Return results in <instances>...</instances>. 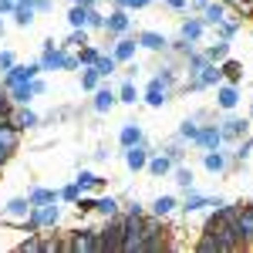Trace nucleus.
<instances>
[{
  "instance_id": "nucleus-1",
  "label": "nucleus",
  "mask_w": 253,
  "mask_h": 253,
  "mask_svg": "<svg viewBox=\"0 0 253 253\" xmlns=\"http://www.w3.org/2000/svg\"><path fill=\"white\" fill-rule=\"evenodd\" d=\"M216 236V247H219V253H236L243 250V236H240V230H236V219H219V226L213 230Z\"/></svg>"
},
{
  "instance_id": "nucleus-2",
  "label": "nucleus",
  "mask_w": 253,
  "mask_h": 253,
  "mask_svg": "<svg viewBox=\"0 0 253 253\" xmlns=\"http://www.w3.org/2000/svg\"><path fill=\"white\" fill-rule=\"evenodd\" d=\"M71 253H101V233L95 226H81V230H71Z\"/></svg>"
},
{
  "instance_id": "nucleus-3",
  "label": "nucleus",
  "mask_w": 253,
  "mask_h": 253,
  "mask_svg": "<svg viewBox=\"0 0 253 253\" xmlns=\"http://www.w3.org/2000/svg\"><path fill=\"white\" fill-rule=\"evenodd\" d=\"M98 233H101V253L122 250V236H125V230H122V213L118 216H105V226H101Z\"/></svg>"
},
{
  "instance_id": "nucleus-4",
  "label": "nucleus",
  "mask_w": 253,
  "mask_h": 253,
  "mask_svg": "<svg viewBox=\"0 0 253 253\" xmlns=\"http://www.w3.org/2000/svg\"><path fill=\"white\" fill-rule=\"evenodd\" d=\"M41 75V64H14L7 75H3V88L10 91L14 84H27V81H34Z\"/></svg>"
},
{
  "instance_id": "nucleus-5",
  "label": "nucleus",
  "mask_w": 253,
  "mask_h": 253,
  "mask_svg": "<svg viewBox=\"0 0 253 253\" xmlns=\"http://www.w3.org/2000/svg\"><path fill=\"white\" fill-rule=\"evenodd\" d=\"M128 27H132V17H128L125 7H115V10L105 17V34H112V38H122Z\"/></svg>"
},
{
  "instance_id": "nucleus-6",
  "label": "nucleus",
  "mask_w": 253,
  "mask_h": 253,
  "mask_svg": "<svg viewBox=\"0 0 253 253\" xmlns=\"http://www.w3.org/2000/svg\"><path fill=\"white\" fill-rule=\"evenodd\" d=\"M27 216H34L41 226H58L61 223V206L58 203H44V206H31V213Z\"/></svg>"
},
{
  "instance_id": "nucleus-7",
  "label": "nucleus",
  "mask_w": 253,
  "mask_h": 253,
  "mask_svg": "<svg viewBox=\"0 0 253 253\" xmlns=\"http://www.w3.org/2000/svg\"><path fill=\"white\" fill-rule=\"evenodd\" d=\"M236 230L243 236V250H253V206H243L236 216Z\"/></svg>"
},
{
  "instance_id": "nucleus-8",
  "label": "nucleus",
  "mask_w": 253,
  "mask_h": 253,
  "mask_svg": "<svg viewBox=\"0 0 253 253\" xmlns=\"http://www.w3.org/2000/svg\"><path fill=\"white\" fill-rule=\"evenodd\" d=\"M145 162H149V149H145V142H138V145H128L125 149V166L138 172V169H145Z\"/></svg>"
},
{
  "instance_id": "nucleus-9",
  "label": "nucleus",
  "mask_w": 253,
  "mask_h": 253,
  "mask_svg": "<svg viewBox=\"0 0 253 253\" xmlns=\"http://www.w3.org/2000/svg\"><path fill=\"white\" fill-rule=\"evenodd\" d=\"M135 47H138V41H132V38H118L115 44H112V54H115L118 64H128V61H135Z\"/></svg>"
},
{
  "instance_id": "nucleus-10",
  "label": "nucleus",
  "mask_w": 253,
  "mask_h": 253,
  "mask_svg": "<svg viewBox=\"0 0 253 253\" xmlns=\"http://www.w3.org/2000/svg\"><path fill=\"white\" fill-rule=\"evenodd\" d=\"M199 14H203V24H206V27H216V24H223V20H226V3H223V0H216V3L210 0Z\"/></svg>"
},
{
  "instance_id": "nucleus-11",
  "label": "nucleus",
  "mask_w": 253,
  "mask_h": 253,
  "mask_svg": "<svg viewBox=\"0 0 253 253\" xmlns=\"http://www.w3.org/2000/svg\"><path fill=\"white\" fill-rule=\"evenodd\" d=\"M196 145H199V149H206V152H210V149H219V145H223V132H219L216 125H206V128H199Z\"/></svg>"
},
{
  "instance_id": "nucleus-12",
  "label": "nucleus",
  "mask_w": 253,
  "mask_h": 253,
  "mask_svg": "<svg viewBox=\"0 0 253 253\" xmlns=\"http://www.w3.org/2000/svg\"><path fill=\"white\" fill-rule=\"evenodd\" d=\"M91 105H95V112H101V115H105V112H112V108H115V101H118V95L115 91H112V88H95V91H91Z\"/></svg>"
},
{
  "instance_id": "nucleus-13",
  "label": "nucleus",
  "mask_w": 253,
  "mask_h": 253,
  "mask_svg": "<svg viewBox=\"0 0 253 253\" xmlns=\"http://www.w3.org/2000/svg\"><path fill=\"white\" fill-rule=\"evenodd\" d=\"M17 138H20V128L10 118H0V145L14 152V149H17Z\"/></svg>"
},
{
  "instance_id": "nucleus-14",
  "label": "nucleus",
  "mask_w": 253,
  "mask_h": 253,
  "mask_svg": "<svg viewBox=\"0 0 253 253\" xmlns=\"http://www.w3.org/2000/svg\"><path fill=\"white\" fill-rule=\"evenodd\" d=\"M203 31H206L203 17H189V20H182V27H179V38L189 41V44H196V41L203 38Z\"/></svg>"
},
{
  "instance_id": "nucleus-15",
  "label": "nucleus",
  "mask_w": 253,
  "mask_h": 253,
  "mask_svg": "<svg viewBox=\"0 0 253 253\" xmlns=\"http://www.w3.org/2000/svg\"><path fill=\"white\" fill-rule=\"evenodd\" d=\"M145 101H149L152 108H162V105L169 101V88H166L159 78H152L149 81V91H145Z\"/></svg>"
},
{
  "instance_id": "nucleus-16",
  "label": "nucleus",
  "mask_w": 253,
  "mask_h": 253,
  "mask_svg": "<svg viewBox=\"0 0 253 253\" xmlns=\"http://www.w3.org/2000/svg\"><path fill=\"white\" fill-rule=\"evenodd\" d=\"M247 128H250V122H247V118H226V122L219 125L223 142H226V138H243V135H247Z\"/></svg>"
},
{
  "instance_id": "nucleus-17",
  "label": "nucleus",
  "mask_w": 253,
  "mask_h": 253,
  "mask_svg": "<svg viewBox=\"0 0 253 253\" xmlns=\"http://www.w3.org/2000/svg\"><path fill=\"white\" fill-rule=\"evenodd\" d=\"M138 44H142V47H145V51H166V47H169V41L162 38V34H156V31H142V34H138Z\"/></svg>"
},
{
  "instance_id": "nucleus-18",
  "label": "nucleus",
  "mask_w": 253,
  "mask_h": 253,
  "mask_svg": "<svg viewBox=\"0 0 253 253\" xmlns=\"http://www.w3.org/2000/svg\"><path fill=\"white\" fill-rule=\"evenodd\" d=\"M223 199H210V196H199V193H193L189 189V196H186V203H182V210L186 213H199L203 206H219Z\"/></svg>"
},
{
  "instance_id": "nucleus-19",
  "label": "nucleus",
  "mask_w": 253,
  "mask_h": 253,
  "mask_svg": "<svg viewBox=\"0 0 253 253\" xmlns=\"http://www.w3.org/2000/svg\"><path fill=\"white\" fill-rule=\"evenodd\" d=\"M216 101H219V108H236V101H240V91H236V84H219V91H216Z\"/></svg>"
},
{
  "instance_id": "nucleus-20",
  "label": "nucleus",
  "mask_w": 253,
  "mask_h": 253,
  "mask_svg": "<svg viewBox=\"0 0 253 253\" xmlns=\"http://www.w3.org/2000/svg\"><path fill=\"white\" fill-rule=\"evenodd\" d=\"M118 142H122V149H128V145H138V142H145V138H142V128H138L135 122H128V125H122Z\"/></svg>"
},
{
  "instance_id": "nucleus-21",
  "label": "nucleus",
  "mask_w": 253,
  "mask_h": 253,
  "mask_svg": "<svg viewBox=\"0 0 253 253\" xmlns=\"http://www.w3.org/2000/svg\"><path fill=\"white\" fill-rule=\"evenodd\" d=\"M75 186H78L81 193H88V189H101V186H105V179L95 175V172H88V169H81L78 179H75Z\"/></svg>"
},
{
  "instance_id": "nucleus-22",
  "label": "nucleus",
  "mask_w": 253,
  "mask_h": 253,
  "mask_svg": "<svg viewBox=\"0 0 253 253\" xmlns=\"http://www.w3.org/2000/svg\"><path fill=\"white\" fill-rule=\"evenodd\" d=\"M95 71L101 75V78H112L118 71V61H115V54H98V61H95Z\"/></svg>"
},
{
  "instance_id": "nucleus-23",
  "label": "nucleus",
  "mask_w": 253,
  "mask_h": 253,
  "mask_svg": "<svg viewBox=\"0 0 253 253\" xmlns=\"http://www.w3.org/2000/svg\"><path fill=\"white\" fill-rule=\"evenodd\" d=\"M203 166H206L210 172H226V166H230V162H226V156H223V152L210 149V152H206V159H203Z\"/></svg>"
},
{
  "instance_id": "nucleus-24",
  "label": "nucleus",
  "mask_w": 253,
  "mask_h": 253,
  "mask_svg": "<svg viewBox=\"0 0 253 253\" xmlns=\"http://www.w3.org/2000/svg\"><path fill=\"white\" fill-rule=\"evenodd\" d=\"M95 213H101V216H118V213H122V206H118L115 196H101V199H95Z\"/></svg>"
},
{
  "instance_id": "nucleus-25",
  "label": "nucleus",
  "mask_w": 253,
  "mask_h": 253,
  "mask_svg": "<svg viewBox=\"0 0 253 253\" xmlns=\"http://www.w3.org/2000/svg\"><path fill=\"white\" fill-rule=\"evenodd\" d=\"M172 159L169 156H156V159H149V162H145V169H149V172L152 175H166V172H172Z\"/></svg>"
},
{
  "instance_id": "nucleus-26",
  "label": "nucleus",
  "mask_w": 253,
  "mask_h": 253,
  "mask_svg": "<svg viewBox=\"0 0 253 253\" xmlns=\"http://www.w3.org/2000/svg\"><path fill=\"white\" fill-rule=\"evenodd\" d=\"M14 125H17L20 132H24V128H34V125H38V115H34L27 105H20V112H14Z\"/></svg>"
},
{
  "instance_id": "nucleus-27",
  "label": "nucleus",
  "mask_w": 253,
  "mask_h": 253,
  "mask_svg": "<svg viewBox=\"0 0 253 253\" xmlns=\"http://www.w3.org/2000/svg\"><path fill=\"white\" fill-rule=\"evenodd\" d=\"M88 14H91V7L75 3V7L68 10V24H71V27H88Z\"/></svg>"
},
{
  "instance_id": "nucleus-28",
  "label": "nucleus",
  "mask_w": 253,
  "mask_h": 253,
  "mask_svg": "<svg viewBox=\"0 0 253 253\" xmlns=\"http://www.w3.org/2000/svg\"><path fill=\"white\" fill-rule=\"evenodd\" d=\"M203 54H206V58L213 61V64H219V61H226V58H230V41H219V44H213V47H206Z\"/></svg>"
},
{
  "instance_id": "nucleus-29",
  "label": "nucleus",
  "mask_w": 253,
  "mask_h": 253,
  "mask_svg": "<svg viewBox=\"0 0 253 253\" xmlns=\"http://www.w3.org/2000/svg\"><path fill=\"white\" fill-rule=\"evenodd\" d=\"M34 14H38V10H34L31 3H17V7H14V20H17L20 27H31V24H34Z\"/></svg>"
},
{
  "instance_id": "nucleus-30",
  "label": "nucleus",
  "mask_w": 253,
  "mask_h": 253,
  "mask_svg": "<svg viewBox=\"0 0 253 253\" xmlns=\"http://www.w3.org/2000/svg\"><path fill=\"white\" fill-rule=\"evenodd\" d=\"M27 213H31V199L27 196H14L7 203V216H27Z\"/></svg>"
},
{
  "instance_id": "nucleus-31",
  "label": "nucleus",
  "mask_w": 253,
  "mask_h": 253,
  "mask_svg": "<svg viewBox=\"0 0 253 253\" xmlns=\"http://www.w3.org/2000/svg\"><path fill=\"white\" fill-rule=\"evenodd\" d=\"M31 98H34L31 81H27V84H14V88H10V101H14V105H27Z\"/></svg>"
},
{
  "instance_id": "nucleus-32",
  "label": "nucleus",
  "mask_w": 253,
  "mask_h": 253,
  "mask_svg": "<svg viewBox=\"0 0 253 253\" xmlns=\"http://www.w3.org/2000/svg\"><path fill=\"white\" fill-rule=\"evenodd\" d=\"M27 199H31V206H44V203H58L61 193H54V189H34Z\"/></svg>"
},
{
  "instance_id": "nucleus-33",
  "label": "nucleus",
  "mask_w": 253,
  "mask_h": 253,
  "mask_svg": "<svg viewBox=\"0 0 253 253\" xmlns=\"http://www.w3.org/2000/svg\"><path fill=\"white\" fill-rule=\"evenodd\" d=\"M219 71H223V78H226V81H233V84L240 81V75H243L240 61H230V58H226V61H219Z\"/></svg>"
},
{
  "instance_id": "nucleus-34",
  "label": "nucleus",
  "mask_w": 253,
  "mask_h": 253,
  "mask_svg": "<svg viewBox=\"0 0 253 253\" xmlns=\"http://www.w3.org/2000/svg\"><path fill=\"white\" fill-rule=\"evenodd\" d=\"M172 210H175V199H172V196H159L156 203H152V216H162V219L172 213Z\"/></svg>"
},
{
  "instance_id": "nucleus-35",
  "label": "nucleus",
  "mask_w": 253,
  "mask_h": 253,
  "mask_svg": "<svg viewBox=\"0 0 253 253\" xmlns=\"http://www.w3.org/2000/svg\"><path fill=\"white\" fill-rule=\"evenodd\" d=\"M98 47H91V44H84V47H78V64H84V68H95V61H98Z\"/></svg>"
},
{
  "instance_id": "nucleus-36",
  "label": "nucleus",
  "mask_w": 253,
  "mask_h": 253,
  "mask_svg": "<svg viewBox=\"0 0 253 253\" xmlns=\"http://www.w3.org/2000/svg\"><path fill=\"white\" fill-rule=\"evenodd\" d=\"M0 118H10L14 122V101H10V91L0 84Z\"/></svg>"
},
{
  "instance_id": "nucleus-37",
  "label": "nucleus",
  "mask_w": 253,
  "mask_h": 253,
  "mask_svg": "<svg viewBox=\"0 0 253 253\" xmlns=\"http://www.w3.org/2000/svg\"><path fill=\"white\" fill-rule=\"evenodd\" d=\"M84 44H88V31H84V27H75V31H71V38L64 41L61 47H84Z\"/></svg>"
},
{
  "instance_id": "nucleus-38",
  "label": "nucleus",
  "mask_w": 253,
  "mask_h": 253,
  "mask_svg": "<svg viewBox=\"0 0 253 253\" xmlns=\"http://www.w3.org/2000/svg\"><path fill=\"white\" fill-rule=\"evenodd\" d=\"M196 250H199V253H219V247H216V236H213V233H203L199 240H196Z\"/></svg>"
},
{
  "instance_id": "nucleus-39",
  "label": "nucleus",
  "mask_w": 253,
  "mask_h": 253,
  "mask_svg": "<svg viewBox=\"0 0 253 253\" xmlns=\"http://www.w3.org/2000/svg\"><path fill=\"white\" fill-rule=\"evenodd\" d=\"M240 31V20H223V24H216V34H219V41H230Z\"/></svg>"
},
{
  "instance_id": "nucleus-40",
  "label": "nucleus",
  "mask_w": 253,
  "mask_h": 253,
  "mask_svg": "<svg viewBox=\"0 0 253 253\" xmlns=\"http://www.w3.org/2000/svg\"><path fill=\"white\" fill-rule=\"evenodd\" d=\"M118 101H125V105H135V101H138V91H135L132 81H125V84L118 88Z\"/></svg>"
},
{
  "instance_id": "nucleus-41",
  "label": "nucleus",
  "mask_w": 253,
  "mask_h": 253,
  "mask_svg": "<svg viewBox=\"0 0 253 253\" xmlns=\"http://www.w3.org/2000/svg\"><path fill=\"white\" fill-rule=\"evenodd\" d=\"M98 81H101V75H98L95 68H84V75H81V88H84V91H95Z\"/></svg>"
},
{
  "instance_id": "nucleus-42",
  "label": "nucleus",
  "mask_w": 253,
  "mask_h": 253,
  "mask_svg": "<svg viewBox=\"0 0 253 253\" xmlns=\"http://www.w3.org/2000/svg\"><path fill=\"white\" fill-rule=\"evenodd\" d=\"M196 135H199V125H196V122H182L179 138H182V142H196Z\"/></svg>"
},
{
  "instance_id": "nucleus-43",
  "label": "nucleus",
  "mask_w": 253,
  "mask_h": 253,
  "mask_svg": "<svg viewBox=\"0 0 253 253\" xmlns=\"http://www.w3.org/2000/svg\"><path fill=\"white\" fill-rule=\"evenodd\" d=\"M175 182H179L182 189H193V172H189V169H175Z\"/></svg>"
},
{
  "instance_id": "nucleus-44",
  "label": "nucleus",
  "mask_w": 253,
  "mask_h": 253,
  "mask_svg": "<svg viewBox=\"0 0 253 253\" xmlns=\"http://www.w3.org/2000/svg\"><path fill=\"white\" fill-rule=\"evenodd\" d=\"M78 196H81L78 186H64V189H61V199H64V203H71V206L78 203Z\"/></svg>"
},
{
  "instance_id": "nucleus-45",
  "label": "nucleus",
  "mask_w": 253,
  "mask_h": 253,
  "mask_svg": "<svg viewBox=\"0 0 253 253\" xmlns=\"http://www.w3.org/2000/svg\"><path fill=\"white\" fill-rule=\"evenodd\" d=\"M88 27H95V31H105V17L98 14V7H91V14H88Z\"/></svg>"
},
{
  "instance_id": "nucleus-46",
  "label": "nucleus",
  "mask_w": 253,
  "mask_h": 253,
  "mask_svg": "<svg viewBox=\"0 0 253 253\" xmlns=\"http://www.w3.org/2000/svg\"><path fill=\"white\" fill-rule=\"evenodd\" d=\"M75 206H78V213H95V199H88L84 193L78 196V203H75Z\"/></svg>"
},
{
  "instance_id": "nucleus-47",
  "label": "nucleus",
  "mask_w": 253,
  "mask_h": 253,
  "mask_svg": "<svg viewBox=\"0 0 253 253\" xmlns=\"http://www.w3.org/2000/svg\"><path fill=\"white\" fill-rule=\"evenodd\" d=\"M250 149H253V138H243V142H240V145H236V152H233V156L240 159V162H243V159L250 156Z\"/></svg>"
},
{
  "instance_id": "nucleus-48",
  "label": "nucleus",
  "mask_w": 253,
  "mask_h": 253,
  "mask_svg": "<svg viewBox=\"0 0 253 253\" xmlns=\"http://www.w3.org/2000/svg\"><path fill=\"white\" fill-rule=\"evenodd\" d=\"M75 68H81V64H78V58L64 51V58H61V71H75Z\"/></svg>"
},
{
  "instance_id": "nucleus-49",
  "label": "nucleus",
  "mask_w": 253,
  "mask_h": 253,
  "mask_svg": "<svg viewBox=\"0 0 253 253\" xmlns=\"http://www.w3.org/2000/svg\"><path fill=\"white\" fill-rule=\"evenodd\" d=\"M166 156L172 159V162H182V149H179V142H172V145H166Z\"/></svg>"
},
{
  "instance_id": "nucleus-50",
  "label": "nucleus",
  "mask_w": 253,
  "mask_h": 253,
  "mask_svg": "<svg viewBox=\"0 0 253 253\" xmlns=\"http://www.w3.org/2000/svg\"><path fill=\"white\" fill-rule=\"evenodd\" d=\"M14 68V54L10 51H0V71H10Z\"/></svg>"
},
{
  "instance_id": "nucleus-51",
  "label": "nucleus",
  "mask_w": 253,
  "mask_h": 253,
  "mask_svg": "<svg viewBox=\"0 0 253 253\" xmlns=\"http://www.w3.org/2000/svg\"><path fill=\"white\" fill-rule=\"evenodd\" d=\"M236 10H240L243 17H253V0H240V3H236Z\"/></svg>"
},
{
  "instance_id": "nucleus-52",
  "label": "nucleus",
  "mask_w": 253,
  "mask_h": 253,
  "mask_svg": "<svg viewBox=\"0 0 253 253\" xmlns=\"http://www.w3.org/2000/svg\"><path fill=\"white\" fill-rule=\"evenodd\" d=\"M31 7H34L38 14H47V10H51V0H31Z\"/></svg>"
},
{
  "instance_id": "nucleus-53",
  "label": "nucleus",
  "mask_w": 253,
  "mask_h": 253,
  "mask_svg": "<svg viewBox=\"0 0 253 253\" xmlns=\"http://www.w3.org/2000/svg\"><path fill=\"white\" fill-rule=\"evenodd\" d=\"M125 213H132V216H145V210H142V203H128V206H125Z\"/></svg>"
},
{
  "instance_id": "nucleus-54",
  "label": "nucleus",
  "mask_w": 253,
  "mask_h": 253,
  "mask_svg": "<svg viewBox=\"0 0 253 253\" xmlns=\"http://www.w3.org/2000/svg\"><path fill=\"white\" fill-rule=\"evenodd\" d=\"M14 7H17L14 0H0V14H14Z\"/></svg>"
},
{
  "instance_id": "nucleus-55",
  "label": "nucleus",
  "mask_w": 253,
  "mask_h": 253,
  "mask_svg": "<svg viewBox=\"0 0 253 253\" xmlns=\"http://www.w3.org/2000/svg\"><path fill=\"white\" fill-rule=\"evenodd\" d=\"M166 3H169L172 10H186V7H189V0H166Z\"/></svg>"
},
{
  "instance_id": "nucleus-56",
  "label": "nucleus",
  "mask_w": 253,
  "mask_h": 253,
  "mask_svg": "<svg viewBox=\"0 0 253 253\" xmlns=\"http://www.w3.org/2000/svg\"><path fill=\"white\" fill-rule=\"evenodd\" d=\"M149 3H152V0H132V3H128V10H142V7H149Z\"/></svg>"
},
{
  "instance_id": "nucleus-57",
  "label": "nucleus",
  "mask_w": 253,
  "mask_h": 253,
  "mask_svg": "<svg viewBox=\"0 0 253 253\" xmlns=\"http://www.w3.org/2000/svg\"><path fill=\"white\" fill-rule=\"evenodd\" d=\"M31 88H34V95H44V81H41V78L31 81Z\"/></svg>"
},
{
  "instance_id": "nucleus-58",
  "label": "nucleus",
  "mask_w": 253,
  "mask_h": 253,
  "mask_svg": "<svg viewBox=\"0 0 253 253\" xmlns=\"http://www.w3.org/2000/svg\"><path fill=\"white\" fill-rule=\"evenodd\" d=\"M7 159H10V149H3V145H0V169L7 166Z\"/></svg>"
},
{
  "instance_id": "nucleus-59",
  "label": "nucleus",
  "mask_w": 253,
  "mask_h": 253,
  "mask_svg": "<svg viewBox=\"0 0 253 253\" xmlns=\"http://www.w3.org/2000/svg\"><path fill=\"white\" fill-rule=\"evenodd\" d=\"M75 3H81V7H98V0H75Z\"/></svg>"
},
{
  "instance_id": "nucleus-60",
  "label": "nucleus",
  "mask_w": 253,
  "mask_h": 253,
  "mask_svg": "<svg viewBox=\"0 0 253 253\" xmlns=\"http://www.w3.org/2000/svg\"><path fill=\"white\" fill-rule=\"evenodd\" d=\"M128 3H132V0H115V7H125V10H128Z\"/></svg>"
},
{
  "instance_id": "nucleus-61",
  "label": "nucleus",
  "mask_w": 253,
  "mask_h": 253,
  "mask_svg": "<svg viewBox=\"0 0 253 253\" xmlns=\"http://www.w3.org/2000/svg\"><path fill=\"white\" fill-rule=\"evenodd\" d=\"M223 3H226V7H230V3H233V7H236V3H240V0H223Z\"/></svg>"
},
{
  "instance_id": "nucleus-62",
  "label": "nucleus",
  "mask_w": 253,
  "mask_h": 253,
  "mask_svg": "<svg viewBox=\"0 0 253 253\" xmlns=\"http://www.w3.org/2000/svg\"><path fill=\"white\" fill-rule=\"evenodd\" d=\"M0 38H3V24H0Z\"/></svg>"
},
{
  "instance_id": "nucleus-63",
  "label": "nucleus",
  "mask_w": 253,
  "mask_h": 253,
  "mask_svg": "<svg viewBox=\"0 0 253 253\" xmlns=\"http://www.w3.org/2000/svg\"><path fill=\"white\" fill-rule=\"evenodd\" d=\"M250 115H253V108H250Z\"/></svg>"
}]
</instances>
